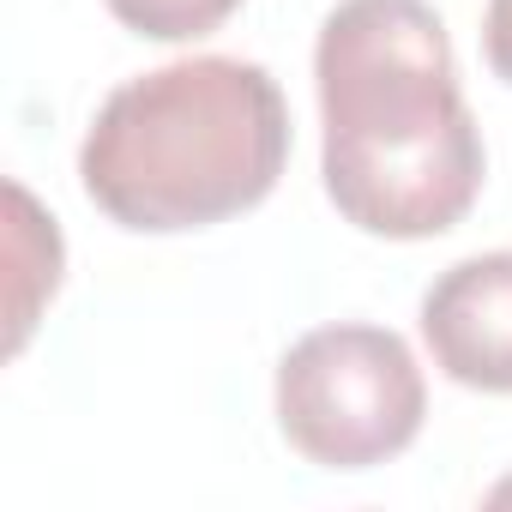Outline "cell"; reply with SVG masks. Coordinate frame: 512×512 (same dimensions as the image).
Here are the masks:
<instances>
[{"label": "cell", "mask_w": 512, "mask_h": 512, "mask_svg": "<svg viewBox=\"0 0 512 512\" xmlns=\"http://www.w3.org/2000/svg\"><path fill=\"white\" fill-rule=\"evenodd\" d=\"M422 338L446 380L512 392V247L446 266L422 296Z\"/></svg>", "instance_id": "obj_4"}, {"label": "cell", "mask_w": 512, "mask_h": 512, "mask_svg": "<svg viewBox=\"0 0 512 512\" xmlns=\"http://www.w3.org/2000/svg\"><path fill=\"white\" fill-rule=\"evenodd\" d=\"M488 506H512V476H506V482H500V488L488 494Z\"/></svg>", "instance_id": "obj_8"}, {"label": "cell", "mask_w": 512, "mask_h": 512, "mask_svg": "<svg viewBox=\"0 0 512 512\" xmlns=\"http://www.w3.org/2000/svg\"><path fill=\"white\" fill-rule=\"evenodd\" d=\"M428 416L410 344L386 326H320L278 362V428L320 470H374L398 458Z\"/></svg>", "instance_id": "obj_3"}, {"label": "cell", "mask_w": 512, "mask_h": 512, "mask_svg": "<svg viewBox=\"0 0 512 512\" xmlns=\"http://www.w3.org/2000/svg\"><path fill=\"white\" fill-rule=\"evenodd\" d=\"M482 55L494 67V79L512 85V0H488V13H482Z\"/></svg>", "instance_id": "obj_7"}, {"label": "cell", "mask_w": 512, "mask_h": 512, "mask_svg": "<svg viewBox=\"0 0 512 512\" xmlns=\"http://www.w3.org/2000/svg\"><path fill=\"white\" fill-rule=\"evenodd\" d=\"M290 163V103L260 61L193 55L127 79L79 145L103 217L139 235L211 229L253 211Z\"/></svg>", "instance_id": "obj_2"}, {"label": "cell", "mask_w": 512, "mask_h": 512, "mask_svg": "<svg viewBox=\"0 0 512 512\" xmlns=\"http://www.w3.org/2000/svg\"><path fill=\"white\" fill-rule=\"evenodd\" d=\"M241 0H109V13L133 31V37H151V43H193V37H211Z\"/></svg>", "instance_id": "obj_6"}, {"label": "cell", "mask_w": 512, "mask_h": 512, "mask_svg": "<svg viewBox=\"0 0 512 512\" xmlns=\"http://www.w3.org/2000/svg\"><path fill=\"white\" fill-rule=\"evenodd\" d=\"M314 85L320 175L344 223L428 241L476 205L488 151L428 0H338L320 25Z\"/></svg>", "instance_id": "obj_1"}, {"label": "cell", "mask_w": 512, "mask_h": 512, "mask_svg": "<svg viewBox=\"0 0 512 512\" xmlns=\"http://www.w3.org/2000/svg\"><path fill=\"white\" fill-rule=\"evenodd\" d=\"M7 205H13V266H19L13 272V338H7V350H25L43 296H55V284H61V235H55V217H43L25 187H7Z\"/></svg>", "instance_id": "obj_5"}]
</instances>
